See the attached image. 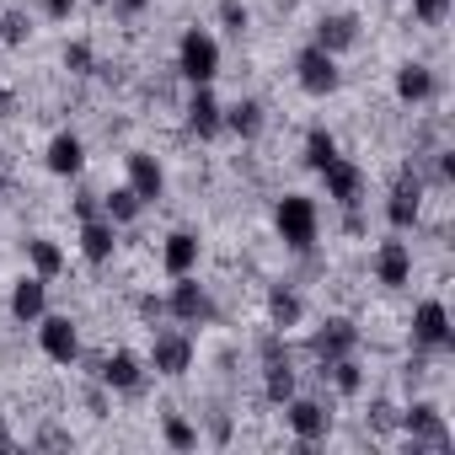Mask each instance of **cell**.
Masks as SVG:
<instances>
[{"label": "cell", "instance_id": "obj_24", "mask_svg": "<svg viewBox=\"0 0 455 455\" xmlns=\"http://www.w3.org/2000/svg\"><path fill=\"white\" fill-rule=\"evenodd\" d=\"M225 129L242 134V140H258V134H263V108H258V102H236V108H225Z\"/></svg>", "mask_w": 455, "mask_h": 455}, {"label": "cell", "instance_id": "obj_13", "mask_svg": "<svg viewBox=\"0 0 455 455\" xmlns=\"http://www.w3.org/2000/svg\"><path fill=\"white\" fill-rule=\"evenodd\" d=\"M375 279H380L386 290H402V284L412 279V252H407V242H386V247L375 252Z\"/></svg>", "mask_w": 455, "mask_h": 455}, {"label": "cell", "instance_id": "obj_35", "mask_svg": "<svg viewBox=\"0 0 455 455\" xmlns=\"http://www.w3.org/2000/svg\"><path fill=\"white\" fill-rule=\"evenodd\" d=\"M76 214H81V220H92V214H102V204H97V193H81V198H76Z\"/></svg>", "mask_w": 455, "mask_h": 455}, {"label": "cell", "instance_id": "obj_27", "mask_svg": "<svg viewBox=\"0 0 455 455\" xmlns=\"http://www.w3.org/2000/svg\"><path fill=\"white\" fill-rule=\"evenodd\" d=\"M332 156H338V140H332L327 129H311V134H306V166H311V172H322Z\"/></svg>", "mask_w": 455, "mask_h": 455}, {"label": "cell", "instance_id": "obj_23", "mask_svg": "<svg viewBox=\"0 0 455 455\" xmlns=\"http://www.w3.org/2000/svg\"><path fill=\"white\" fill-rule=\"evenodd\" d=\"M97 375H102V386H113V391H134V386H140V359H134V354H108Z\"/></svg>", "mask_w": 455, "mask_h": 455}, {"label": "cell", "instance_id": "obj_26", "mask_svg": "<svg viewBox=\"0 0 455 455\" xmlns=\"http://www.w3.org/2000/svg\"><path fill=\"white\" fill-rule=\"evenodd\" d=\"M28 258H33L38 279H54V274L65 268V258H60V247H54L49 236H33V242H28Z\"/></svg>", "mask_w": 455, "mask_h": 455}, {"label": "cell", "instance_id": "obj_34", "mask_svg": "<svg viewBox=\"0 0 455 455\" xmlns=\"http://www.w3.org/2000/svg\"><path fill=\"white\" fill-rule=\"evenodd\" d=\"M0 28H6V44H22V38L33 33V22H28L22 12H12V17H6V22H0Z\"/></svg>", "mask_w": 455, "mask_h": 455}, {"label": "cell", "instance_id": "obj_6", "mask_svg": "<svg viewBox=\"0 0 455 455\" xmlns=\"http://www.w3.org/2000/svg\"><path fill=\"white\" fill-rule=\"evenodd\" d=\"M354 343H359V327H354V322H343V316H332V322L311 338V354H316V359H322V370H327V364L348 359V354H354Z\"/></svg>", "mask_w": 455, "mask_h": 455}, {"label": "cell", "instance_id": "obj_28", "mask_svg": "<svg viewBox=\"0 0 455 455\" xmlns=\"http://www.w3.org/2000/svg\"><path fill=\"white\" fill-rule=\"evenodd\" d=\"M268 311H274V322H279V327H295V322H300V295L274 290V295H268Z\"/></svg>", "mask_w": 455, "mask_h": 455}, {"label": "cell", "instance_id": "obj_7", "mask_svg": "<svg viewBox=\"0 0 455 455\" xmlns=\"http://www.w3.org/2000/svg\"><path fill=\"white\" fill-rule=\"evenodd\" d=\"M38 343H44V354L54 364H76V354H81V338H76V322L70 316H44Z\"/></svg>", "mask_w": 455, "mask_h": 455}, {"label": "cell", "instance_id": "obj_30", "mask_svg": "<svg viewBox=\"0 0 455 455\" xmlns=\"http://www.w3.org/2000/svg\"><path fill=\"white\" fill-rule=\"evenodd\" d=\"M327 370H332L338 391H348V396H354V391L364 386V375H359V364H354V359H338V364H327Z\"/></svg>", "mask_w": 455, "mask_h": 455}, {"label": "cell", "instance_id": "obj_22", "mask_svg": "<svg viewBox=\"0 0 455 455\" xmlns=\"http://www.w3.org/2000/svg\"><path fill=\"white\" fill-rule=\"evenodd\" d=\"M396 97L402 102H428L434 97V70L428 65H402L396 70Z\"/></svg>", "mask_w": 455, "mask_h": 455}, {"label": "cell", "instance_id": "obj_15", "mask_svg": "<svg viewBox=\"0 0 455 455\" xmlns=\"http://www.w3.org/2000/svg\"><path fill=\"white\" fill-rule=\"evenodd\" d=\"M263 364H268V402H290L295 396V370H290V354L279 348V338L263 343Z\"/></svg>", "mask_w": 455, "mask_h": 455}, {"label": "cell", "instance_id": "obj_20", "mask_svg": "<svg viewBox=\"0 0 455 455\" xmlns=\"http://www.w3.org/2000/svg\"><path fill=\"white\" fill-rule=\"evenodd\" d=\"M44 306H49V290H44L38 274L12 290V316H17V322H44Z\"/></svg>", "mask_w": 455, "mask_h": 455}, {"label": "cell", "instance_id": "obj_5", "mask_svg": "<svg viewBox=\"0 0 455 455\" xmlns=\"http://www.w3.org/2000/svg\"><path fill=\"white\" fill-rule=\"evenodd\" d=\"M166 311H172L177 322H188V327H198V322H214V300H209V295H204V284H193L188 274L177 279V290H172Z\"/></svg>", "mask_w": 455, "mask_h": 455}, {"label": "cell", "instance_id": "obj_2", "mask_svg": "<svg viewBox=\"0 0 455 455\" xmlns=\"http://www.w3.org/2000/svg\"><path fill=\"white\" fill-rule=\"evenodd\" d=\"M274 220H279V236H284L295 252H306V247L316 242V204H311L306 193H284Z\"/></svg>", "mask_w": 455, "mask_h": 455}, {"label": "cell", "instance_id": "obj_18", "mask_svg": "<svg viewBox=\"0 0 455 455\" xmlns=\"http://www.w3.org/2000/svg\"><path fill=\"white\" fill-rule=\"evenodd\" d=\"M290 428H295L300 444H316V439H327L332 418H327V407H316V402H290Z\"/></svg>", "mask_w": 455, "mask_h": 455}, {"label": "cell", "instance_id": "obj_9", "mask_svg": "<svg viewBox=\"0 0 455 455\" xmlns=\"http://www.w3.org/2000/svg\"><path fill=\"white\" fill-rule=\"evenodd\" d=\"M407 434H412V444H428V450H450V428H444L439 407H428V402H418V407L407 412Z\"/></svg>", "mask_w": 455, "mask_h": 455}, {"label": "cell", "instance_id": "obj_17", "mask_svg": "<svg viewBox=\"0 0 455 455\" xmlns=\"http://www.w3.org/2000/svg\"><path fill=\"white\" fill-rule=\"evenodd\" d=\"M113 247H118V231H113V220H108V214L81 220V252H86L92 263H108V258H113Z\"/></svg>", "mask_w": 455, "mask_h": 455}, {"label": "cell", "instance_id": "obj_32", "mask_svg": "<svg viewBox=\"0 0 455 455\" xmlns=\"http://www.w3.org/2000/svg\"><path fill=\"white\" fill-rule=\"evenodd\" d=\"M220 22L231 28V33H247V6H242V0H225V6H220Z\"/></svg>", "mask_w": 455, "mask_h": 455}, {"label": "cell", "instance_id": "obj_1", "mask_svg": "<svg viewBox=\"0 0 455 455\" xmlns=\"http://www.w3.org/2000/svg\"><path fill=\"white\" fill-rule=\"evenodd\" d=\"M177 70L193 81V86H209L220 76V44L204 33V28H188L182 44H177Z\"/></svg>", "mask_w": 455, "mask_h": 455}, {"label": "cell", "instance_id": "obj_10", "mask_svg": "<svg viewBox=\"0 0 455 455\" xmlns=\"http://www.w3.org/2000/svg\"><path fill=\"white\" fill-rule=\"evenodd\" d=\"M354 44H359V17L332 12V17H322V22H316V49L343 54V49H354Z\"/></svg>", "mask_w": 455, "mask_h": 455}, {"label": "cell", "instance_id": "obj_38", "mask_svg": "<svg viewBox=\"0 0 455 455\" xmlns=\"http://www.w3.org/2000/svg\"><path fill=\"white\" fill-rule=\"evenodd\" d=\"M124 6H129V12H145V6H150V0H124Z\"/></svg>", "mask_w": 455, "mask_h": 455}, {"label": "cell", "instance_id": "obj_4", "mask_svg": "<svg viewBox=\"0 0 455 455\" xmlns=\"http://www.w3.org/2000/svg\"><path fill=\"white\" fill-rule=\"evenodd\" d=\"M322 182H327V198H338L343 209H354V204L364 198V172H359L354 161H343V156H332V161L322 166Z\"/></svg>", "mask_w": 455, "mask_h": 455}, {"label": "cell", "instance_id": "obj_16", "mask_svg": "<svg viewBox=\"0 0 455 455\" xmlns=\"http://www.w3.org/2000/svg\"><path fill=\"white\" fill-rule=\"evenodd\" d=\"M418 204H423V182L412 172H402V182L391 188V204H386V214H391L396 231H407V225L418 220Z\"/></svg>", "mask_w": 455, "mask_h": 455}, {"label": "cell", "instance_id": "obj_19", "mask_svg": "<svg viewBox=\"0 0 455 455\" xmlns=\"http://www.w3.org/2000/svg\"><path fill=\"white\" fill-rule=\"evenodd\" d=\"M81 166H86V145L76 134H54L49 140V172L54 177H76Z\"/></svg>", "mask_w": 455, "mask_h": 455}, {"label": "cell", "instance_id": "obj_25", "mask_svg": "<svg viewBox=\"0 0 455 455\" xmlns=\"http://www.w3.org/2000/svg\"><path fill=\"white\" fill-rule=\"evenodd\" d=\"M145 204H140V193L134 188H113V193H102V214L113 220V225H124V220H134Z\"/></svg>", "mask_w": 455, "mask_h": 455}, {"label": "cell", "instance_id": "obj_39", "mask_svg": "<svg viewBox=\"0 0 455 455\" xmlns=\"http://www.w3.org/2000/svg\"><path fill=\"white\" fill-rule=\"evenodd\" d=\"M92 6H102V0H92Z\"/></svg>", "mask_w": 455, "mask_h": 455}, {"label": "cell", "instance_id": "obj_31", "mask_svg": "<svg viewBox=\"0 0 455 455\" xmlns=\"http://www.w3.org/2000/svg\"><path fill=\"white\" fill-rule=\"evenodd\" d=\"M412 17L434 28V22H444V17H450V0H412Z\"/></svg>", "mask_w": 455, "mask_h": 455}, {"label": "cell", "instance_id": "obj_37", "mask_svg": "<svg viewBox=\"0 0 455 455\" xmlns=\"http://www.w3.org/2000/svg\"><path fill=\"white\" fill-rule=\"evenodd\" d=\"M6 113H12V97H6V92H0V118H6Z\"/></svg>", "mask_w": 455, "mask_h": 455}, {"label": "cell", "instance_id": "obj_3", "mask_svg": "<svg viewBox=\"0 0 455 455\" xmlns=\"http://www.w3.org/2000/svg\"><path fill=\"white\" fill-rule=\"evenodd\" d=\"M295 76H300V86L311 92V97H332L338 92V54H327V49H300V60H295Z\"/></svg>", "mask_w": 455, "mask_h": 455}, {"label": "cell", "instance_id": "obj_21", "mask_svg": "<svg viewBox=\"0 0 455 455\" xmlns=\"http://www.w3.org/2000/svg\"><path fill=\"white\" fill-rule=\"evenodd\" d=\"M161 258H166V274H172V279L193 274V263H198V236H193V231H172Z\"/></svg>", "mask_w": 455, "mask_h": 455}, {"label": "cell", "instance_id": "obj_29", "mask_svg": "<svg viewBox=\"0 0 455 455\" xmlns=\"http://www.w3.org/2000/svg\"><path fill=\"white\" fill-rule=\"evenodd\" d=\"M166 444H172V450H193V444H198V428L172 412V418H166Z\"/></svg>", "mask_w": 455, "mask_h": 455}, {"label": "cell", "instance_id": "obj_36", "mask_svg": "<svg viewBox=\"0 0 455 455\" xmlns=\"http://www.w3.org/2000/svg\"><path fill=\"white\" fill-rule=\"evenodd\" d=\"M70 6H76V0H44V12H49L54 22H65V17H70Z\"/></svg>", "mask_w": 455, "mask_h": 455}, {"label": "cell", "instance_id": "obj_8", "mask_svg": "<svg viewBox=\"0 0 455 455\" xmlns=\"http://www.w3.org/2000/svg\"><path fill=\"white\" fill-rule=\"evenodd\" d=\"M150 364H156L161 375H182V370L193 364V343H188V332H156Z\"/></svg>", "mask_w": 455, "mask_h": 455}, {"label": "cell", "instance_id": "obj_33", "mask_svg": "<svg viewBox=\"0 0 455 455\" xmlns=\"http://www.w3.org/2000/svg\"><path fill=\"white\" fill-rule=\"evenodd\" d=\"M65 70L92 76V49H86V44H70V49H65Z\"/></svg>", "mask_w": 455, "mask_h": 455}, {"label": "cell", "instance_id": "obj_12", "mask_svg": "<svg viewBox=\"0 0 455 455\" xmlns=\"http://www.w3.org/2000/svg\"><path fill=\"white\" fill-rule=\"evenodd\" d=\"M129 188L140 193V204H156V198H161V188H166L161 161H156V156H145V150H134V156H129Z\"/></svg>", "mask_w": 455, "mask_h": 455}, {"label": "cell", "instance_id": "obj_14", "mask_svg": "<svg viewBox=\"0 0 455 455\" xmlns=\"http://www.w3.org/2000/svg\"><path fill=\"white\" fill-rule=\"evenodd\" d=\"M412 338H418L423 348H444V343H450V311H444L439 300H423L418 316H412Z\"/></svg>", "mask_w": 455, "mask_h": 455}, {"label": "cell", "instance_id": "obj_11", "mask_svg": "<svg viewBox=\"0 0 455 455\" xmlns=\"http://www.w3.org/2000/svg\"><path fill=\"white\" fill-rule=\"evenodd\" d=\"M188 129H193L198 140H214V134L225 129V108L214 102V92H209V86H198V92H193V102H188Z\"/></svg>", "mask_w": 455, "mask_h": 455}]
</instances>
